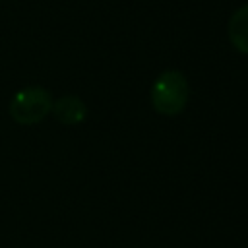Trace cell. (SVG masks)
Listing matches in <instances>:
<instances>
[{
    "label": "cell",
    "instance_id": "obj_1",
    "mask_svg": "<svg viewBox=\"0 0 248 248\" xmlns=\"http://www.w3.org/2000/svg\"><path fill=\"white\" fill-rule=\"evenodd\" d=\"M190 97V87L182 72L167 70L151 85V105L159 114L174 116L184 110Z\"/></svg>",
    "mask_w": 248,
    "mask_h": 248
},
{
    "label": "cell",
    "instance_id": "obj_2",
    "mask_svg": "<svg viewBox=\"0 0 248 248\" xmlns=\"http://www.w3.org/2000/svg\"><path fill=\"white\" fill-rule=\"evenodd\" d=\"M52 95L41 85H29L19 89L10 101V116L21 126L39 124L52 110Z\"/></svg>",
    "mask_w": 248,
    "mask_h": 248
},
{
    "label": "cell",
    "instance_id": "obj_3",
    "mask_svg": "<svg viewBox=\"0 0 248 248\" xmlns=\"http://www.w3.org/2000/svg\"><path fill=\"white\" fill-rule=\"evenodd\" d=\"M54 118L60 122V124H66V126H76V124H81L87 116V107L85 103L76 97V95H64L60 99H56L52 103V110Z\"/></svg>",
    "mask_w": 248,
    "mask_h": 248
},
{
    "label": "cell",
    "instance_id": "obj_4",
    "mask_svg": "<svg viewBox=\"0 0 248 248\" xmlns=\"http://www.w3.org/2000/svg\"><path fill=\"white\" fill-rule=\"evenodd\" d=\"M229 39L232 43V46L242 52L248 54V4L240 6L229 19Z\"/></svg>",
    "mask_w": 248,
    "mask_h": 248
}]
</instances>
